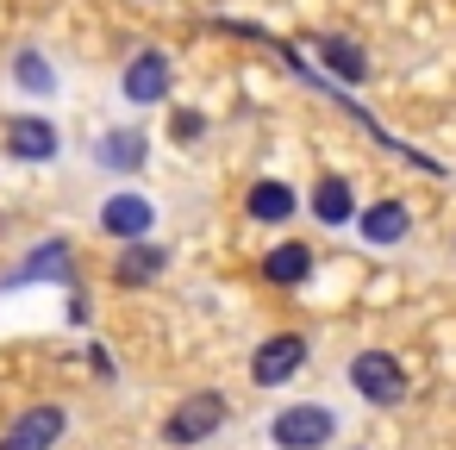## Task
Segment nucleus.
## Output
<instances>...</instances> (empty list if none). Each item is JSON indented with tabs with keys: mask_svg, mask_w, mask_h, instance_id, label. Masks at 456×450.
Wrapping results in <instances>:
<instances>
[{
	"mask_svg": "<svg viewBox=\"0 0 456 450\" xmlns=\"http://www.w3.org/2000/svg\"><path fill=\"white\" fill-rule=\"evenodd\" d=\"M350 388L369 406H400L406 400V369H400L394 350H356L350 356Z\"/></svg>",
	"mask_w": 456,
	"mask_h": 450,
	"instance_id": "obj_1",
	"label": "nucleus"
},
{
	"mask_svg": "<svg viewBox=\"0 0 456 450\" xmlns=\"http://www.w3.org/2000/svg\"><path fill=\"white\" fill-rule=\"evenodd\" d=\"M331 431H338L331 406H313V400H300V406L275 413V425H269L275 450H325V444H331Z\"/></svg>",
	"mask_w": 456,
	"mask_h": 450,
	"instance_id": "obj_2",
	"label": "nucleus"
},
{
	"mask_svg": "<svg viewBox=\"0 0 456 450\" xmlns=\"http://www.w3.org/2000/svg\"><path fill=\"white\" fill-rule=\"evenodd\" d=\"M219 425H225V394L207 388V394H188V400L163 419V438H169V444H207Z\"/></svg>",
	"mask_w": 456,
	"mask_h": 450,
	"instance_id": "obj_3",
	"label": "nucleus"
},
{
	"mask_svg": "<svg viewBox=\"0 0 456 450\" xmlns=\"http://www.w3.org/2000/svg\"><path fill=\"white\" fill-rule=\"evenodd\" d=\"M300 363H306V338H300V331H275V338L250 356V381H256V388H281L288 375H300Z\"/></svg>",
	"mask_w": 456,
	"mask_h": 450,
	"instance_id": "obj_4",
	"label": "nucleus"
},
{
	"mask_svg": "<svg viewBox=\"0 0 456 450\" xmlns=\"http://www.w3.org/2000/svg\"><path fill=\"white\" fill-rule=\"evenodd\" d=\"M63 425H69L63 406H32V413H20L7 431H0V450H51L63 438Z\"/></svg>",
	"mask_w": 456,
	"mask_h": 450,
	"instance_id": "obj_5",
	"label": "nucleus"
},
{
	"mask_svg": "<svg viewBox=\"0 0 456 450\" xmlns=\"http://www.w3.org/2000/svg\"><path fill=\"white\" fill-rule=\"evenodd\" d=\"M119 88H126V101H132V107L169 101V57H163V51L132 57V63H126V76H119Z\"/></svg>",
	"mask_w": 456,
	"mask_h": 450,
	"instance_id": "obj_6",
	"label": "nucleus"
},
{
	"mask_svg": "<svg viewBox=\"0 0 456 450\" xmlns=\"http://www.w3.org/2000/svg\"><path fill=\"white\" fill-rule=\"evenodd\" d=\"M57 126L51 119H38V113H13L7 119V151L20 157V163H45V157H57Z\"/></svg>",
	"mask_w": 456,
	"mask_h": 450,
	"instance_id": "obj_7",
	"label": "nucleus"
},
{
	"mask_svg": "<svg viewBox=\"0 0 456 450\" xmlns=\"http://www.w3.org/2000/svg\"><path fill=\"white\" fill-rule=\"evenodd\" d=\"M151 219H157V207L144 200V194H113L107 207H101V232L107 238H151Z\"/></svg>",
	"mask_w": 456,
	"mask_h": 450,
	"instance_id": "obj_8",
	"label": "nucleus"
},
{
	"mask_svg": "<svg viewBox=\"0 0 456 450\" xmlns=\"http://www.w3.org/2000/svg\"><path fill=\"white\" fill-rule=\"evenodd\" d=\"M169 269V250H157V244H144V238H126V250L113 257V282L119 288H144V282H157Z\"/></svg>",
	"mask_w": 456,
	"mask_h": 450,
	"instance_id": "obj_9",
	"label": "nucleus"
},
{
	"mask_svg": "<svg viewBox=\"0 0 456 450\" xmlns=\"http://www.w3.org/2000/svg\"><path fill=\"white\" fill-rule=\"evenodd\" d=\"M94 157H101V169H119V176H132V169H144V157H151V138H144V132H107V138L94 144Z\"/></svg>",
	"mask_w": 456,
	"mask_h": 450,
	"instance_id": "obj_10",
	"label": "nucleus"
},
{
	"mask_svg": "<svg viewBox=\"0 0 456 450\" xmlns=\"http://www.w3.org/2000/svg\"><path fill=\"white\" fill-rule=\"evenodd\" d=\"M356 225H362V238H369V244H400V238L412 232V213H406L400 200H375V207H362V219H356Z\"/></svg>",
	"mask_w": 456,
	"mask_h": 450,
	"instance_id": "obj_11",
	"label": "nucleus"
},
{
	"mask_svg": "<svg viewBox=\"0 0 456 450\" xmlns=\"http://www.w3.org/2000/svg\"><path fill=\"white\" fill-rule=\"evenodd\" d=\"M294 207H300V200H294V188H288V182H250V194H244V213H250V219H263V225H281Z\"/></svg>",
	"mask_w": 456,
	"mask_h": 450,
	"instance_id": "obj_12",
	"label": "nucleus"
},
{
	"mask_svg": "<svg viewBox=\"0 0 456 450\" xmlns=\"http://www.w3.org/2000/svg\"><path fill=\"white\" fill-rule=\"evenodd\" d=\"M313 275V250L306 244H275L269 257H263V282H275V288H294V282H306Z\"/></svg>",
	"mask_w": 456,
	"mask_h": 450,
	"instance_id": "obj_13",
	"label": "nucleus"
},
{
	"mask_svg": "<svg viewBox=\"0 0 456 450\" xmlns=\"http://www.w3.org/2000/svg\"><path fill=\"white\" fill-rule=\"evenodd\" d=\"M38 275H57V282H69V244H38V257H26L13 275H7V288H20V282H38Z\"/></svg>",
	"mask_w": 456,
	"mask_h": 450,
	"instance_id": "obj_14",
	"label": "nucleus"
},
{
	"mask_svg": "<svg viewBox=\"0 0 456 450\" xmlns=\"http://www.w3.org/2000/svg\"><path fill=\"white\" fill-rule=\"evenodd\" d=\"M313 213H319L325 225H344V219H350V182H344V176H325V182L313 188Z\"/></svg>",
	"mask_w": 456,
	"mask_h": 450,
	"instance_id": "obj_15",
	"label": "nucleus"
},
{
	"mask_svg": "<svg viewBox=\"0 0 456 450\" xmlns=\"http://www.w3.org/2000/svg\"><path fill=\"white\" fill-rule=\"evenodd\" d=\"M13 82H20L26 94H51V88H57V76H51V63H45L38 51H20V57H13Z\"/></svg>",
	"mask_w": 456,
	"mask_h": 450,
	"instance_id": "obj_16",
	"label": "nucleus"
},
{
	"mask_svg": "<svg viewBox=\"0 0 456 450\" xmlns=\"http://www.w3.org/2000/svg\"><path fill=\"white\" fill-rule=\"evenodd\" d=\"M325 63H331L344 82H362V76H369V57H362L356 45H344V38H325Z\"/></svg>",
	"mask_w": 456,
	"mask_h": 450,
	"instance_id": "obj_17",
	"label": "nucleus"
},
{
	"mask_svg": "<svg viewBox=\"0 0 456 450\" xmlns=\"http://www.w3.org/2000/svg\"><path fill=\"white\" fill-rule=\"evenodd\" d=\"M169 132H175V144H194V138L207 132V119H194V113H175V126H169Z\"/></svg>",
	"mask_w": 456,
	"mask_h": 450,
	"instance_id": "obj_18",
	"label": "nucleus"
}]
</instances>
